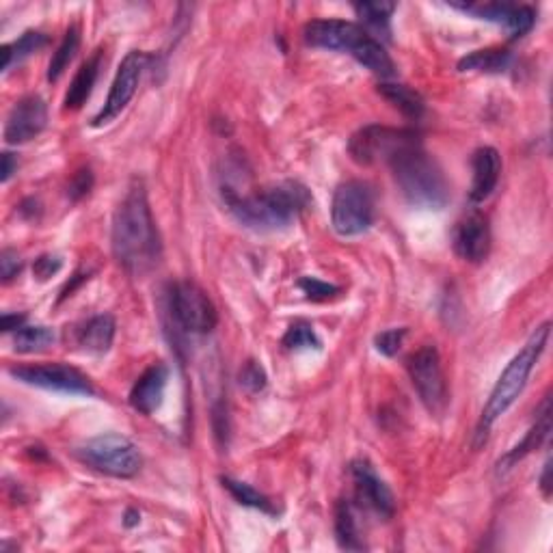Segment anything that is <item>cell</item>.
<instances>
[{"label":"cell","mask_w":553,"mask_h":553,"mask_svg":"<svg viewBox=\"0 0 553 553\" xmlns=\"http://www.w3.org/2000/svg\"><path fill=\"white\" fill-rule=\"evenodd\" d=\"M111 247L117 264L130 275H143L160 262L163 245L141 180L130 184L126 197L115 210Z\"/></svg>","instance_id":"1"},{"label":"cell","mask_w":553,"mask_h":553,"mask_svg":"<svg viewBox=\"0 0 553 553\" xmlns=\"http://www.w3.org/2000/svg\"><path fill=\"white\" fill-rule=\"evenodd\" d=\"M223 201L238 223L258 229V232H275V229L288 227L314 204L307 186L292 180L258 193H229L223 195Z\"/></svg>","instance_id":"2"},{"label":"cell","mask_w":553,"mask_h":553,"mask_svg":"<svg viewBox=\"0 0 553 553\" xmlns=\"http://www.w3.org/2000/svg\"><path fill=\"white\" fill-rule=\"evenodd\" d=\"M307 46L348 52L366 70L379 78L396 76V65L379 39L372 37L363 26L346 20H312L303 26Z\"/></svg>","instance_id":"3"},{"label":"cell","mask_w":553,"mask_h":553,"mask_svg":"<svg viewBox=\"0 0 553 553\" xmlns=\"http://www.w3.org/2000/svg\"><path fill=\"white\" fill-rule=\"evenodd\" d=\"M387 165L400 193L411 206L428 210H441L448 206L450 184L445 180L437 160L424 150L422 143L404 147Z\"/></svg>","instance_id":"4"},{"label":"cell","mask_w":553,"mask_h":553,"mask_svg":"<svg viewBox=\"0 0 553 553\" xmlns=\"http://www.w3.org/2000/svg\"><path fill=\"white\" fill-rule=\"evenodd\" d=\"M549 337H551V322H543V325L530 335V340L525 342V346L519 350V353L510 359L506 370L497 379L487 404H484L480 424H478V439L487 437L491 426L512 407V404H515L525 383H528L538 359H541V355L545 353Z\"/></svg>","instance_id":"5"},{"label":"cell","mask_w":553,"mask_h":553,"mask_svg":"<svg viewBox=\"0 0 553 553\" xmlns=\"http://www.w3.org/2000/svg\"><path fill=\"white\" fill-rule=\"evenodd\" d=\"M76 458L83 465L100 471L104 476L128 480L143 467V456L128 437L115 433L98 435L76 448Z\"/></svg>","instance_id":"6"},{"label":"cell","mask_w":553,"mask_h":553,"mask_svg":"<svg viewBox=\"0 0 553 553\" xmlns=\"http://www.w3.org/2000/svg\"><path fill=\"white\" fill-rule=\"evenodd\" d=\"M376 219V199L368 182L348 180L335 188L331 225L337 236L353 238L366 234Z\"/></svg>","instance_id":"7"},{"label":"cell","mask_w":553,"mask_h":553,"mask_svg":"<svg viewBox=\"0 0 553 553\" xmlns=\"http://www.w3.org/2000/svg\"><path fill=\"white\" fill-rule=\"evenodd\" d=\"M413 143H422L420 134L415 130H398L372 124L357 130L348 141V154L361 167H370L376 163H389L404 147Z\"/></svg>","instance_id":"8"},{"label":"cell","mask_w":553,"mask_h":553,"mask_svg":"<svg viewBox=\"0 0 553 553\" xmlns=\"http://www.w3.org/2000/svg\"><path fill=\"white\" fill-rule=\"evenodd\" d=\"M169 312L175 325L188 333H210L219 322V312L210 296L193 281H178L169 290Z\"/></svg>","instance_id":"9"},{"label":"cell","mask_w":553,"mask_h":553,"mask_svg":"<svg viewBox=\"0 0 553 553\" xmlns=\"http://www.w3.org/2000/svg\"><path fill=\"white\" fill-rule=\"evenodd\" d=\"M407 372L424 407L435 415L443 413L448 404V383H445L437 346L426 344L413 353L407 359Z\"/></svg>","instance_id":"10"},{"label":"cell","mask_w":553,"mask_h":553,"mask_svg":"<svg viewBox=\"0 0 553 553\" xmlns=\"http://www.w3.org/2000/svg\"><path fill=\"white\" fill-rule=\"evenodd\" d=\"M13 379L48 391H59V394L74 396H93L96 387L91 385L87 376L65 363H35V366H13L9 368Z\"/></svg>","instance_id":"11"},{"label":"cell","mask_w":553,"mask_h":553,"mask_svg":"<svg viewBox=\"0 0 553 553\" xmlns=\"http://www.w3.org/2000/svg\"><path fill=\"white\" fill-rule=\"evenodd\" d=\"M147 61H150V57H147L145 52L130 50L124 57V61L119 63L115 80H113L111 91H109V98H106L102 111L91 121L93 128L109 126L111 121H115L121 113L126 111V106L130 104L134 93H137V89H139Z\"/></svg>","instance_id":"12"},{"label":"cell","mask_w":553,"mask_h":553,"mask_svg":"<svg viewBox=\"0 0 553 553\" xmlns=\"http://www.w3.org/2000/svg\"><path fill=\"white\" fill-rule=\"evenodd\" d=\"M350 478L355 484V502L361 510L374 512L383 521L394 517L396 497L368 461L357 458V461L350 463Z\"/></svg>","instance_id":"13"},{"label":"cell","mask_w":553,"mask_h":553,"mask_svg":"<svg viewBox=\"0 0 553 553\" xmlns=\"http://www.w3.org/2000/svg\"><path fill=\"white\" fill-rule=\"evenodd\" d=\"M48 126L46 100L37 93L20 98L7 117L5 141L9 145H24L37 139Z\"/></svg>","instance_id":"14"},{"label":"cell","mask_w":553,"mask_h":553,"mask_svg":"<svg viewBox=\"0 0 553 553\" xmlns=\"http://www.w3.org/2000/svg\"><path fill=\"white\" fill-rule=\"evenodd\" d=\"M452 247L458 258L480 264L489 258L491 251V225L489 217L478 210H471L469 214L454 225L452 232Z\"/></svg>","instance_id":"15"},{"label":"cell","mask_w":553,"mask_h":553,"mask_svg":"<svg viewBox=\"0 0 553 553\" xmlns=\"http://www.w3.org/2000/svg\"><path fill=\"white\" fill-rule=\"evenodd\" d=\"M454 9L465 11L469 16H474L478 20H487L502 24L508 31L510 39H521L528 35L534 24H536V13L528 5H512V3H467V5H456L452 3Z\"/></svg>","instance_id":"16"},{"label":"cell","mask_w":553,"mask_h":553,"mask_svg":"<svg viewBox=\"0 0 553 553\" xmlns=\"http://www.w3.org/2000/svg\"><path fill=\"white\" fill-rule=\"evenodd\" d=\"M169 381V370L165 363H154L147 368L137 383L130 389V407L141 415H152L160 409V404L165 400V389Z\"/></svg>","instance_id":"17"},{"label":"cell","mask_w":553,"mask_h":553,"mask_svg":"<svg viewBox=\"0 0 553 553\" xmlns=\"http://www.w3.org/2000/svg\"><path fill=\"white\" fill-rule=\"evenodd\" d=\"M471 169H474V182H471L469 201L484 204L495 193L499 175H502V156L495 147H480L471 156Z\"/></svg>","instance_id":"18"},{"label":"cell","mask_w":553,"mask_h":553,"mask_svg":"<svg viewBox=\"0 0 553 553\" xmlns=\"http://www.w3.org/2000/svg\"><path fill=\"white\" fill-rule=\"evenodd\" d=\"M549 433H551V398L545 396L541 407H538V411H536V422L532 424V428L525 433V437L515 445V448L508 450L502 458H499V463H497L499 474H504V471L512 469L519 461H523V458L530 452L541 448L545 439L549 437Z\"/></svg>","instance_id":"19"},{"label":"cell","mask_w":553,"mask_h":553,"mask_svg":"<svg viewBox=\"0 0 553 553\" xmlns=\"http://www.w3.org/2000/svg\"><path fill=\"white\" fill-rule=\"evenodd\" d=\"M361 508L353 499H340L335 506V538L337 545L346 551H363L368 549L361 532Z\"/></svg>","instance_id":"20"},{"label":"cell","mask_w":553,"mask_h":553,"mask_svg":"<svg viewBox=\"0 0 553 553\" xmlns=\"http://www.w3.org/2000/svg\"><path fill=\"white\" fill-rule=\"evenodd\" d=\"M115 318L111 314H100L89 318L85 325H80L76 331L78 346L91 355L109 353L115 340Z\"/></svg>","instance_id":"21"},{"label":"cell","mask_w":553,"mask_h":553,"mask_svg":"<svg viewBox=\"0 0 553 553\" xmlns=\"http://www.w3.org/2000/svg\"><path fill=\"white\" fill-rule=\"evenodd\" d=\"M100 67H102V52H96V55L80 65V70L76 72L74 80L70 83V89H67V93H65V100H63L65 111L83 109L85 102L91 96L93 87H96V80L100 76Z\"/></svg>","instance_id":"22"},{"label":"cell","mask_w":553,"mask_h":553,"mask_svg":"<svg viewBox=\"0 0 553 553\" xmlns=\"http://www.w3.org/2000/svg\"><path fill=\"white\" fill-rule=\"evenodd\" d=\"M515 61L512 52L506 48H484L469 52L467 57L458 61V72H484V74H502Z\"/></svg>","instance_id":"23"},{"label":"cell","mask_w":553,"mask_h":553,"mask_svg":"<svg viewBox=\"0 0 553 553\" xmlns=\"http://www.w3.org/2000/svg\"><path fill=\"white\" fill-rule=\"evenodd\" d=\"M379 93L396 109L413 121L422 119L426 113V102L424 98L417 93L415 89L407 85H398V83H381Z\"/></svg>","instance_id":"24"},{"label":"cell","mask_w":553,"mask_h":553,"mask_svg":"<svg viewBox=\"0 0 553 553\" xmlns=\"http://www.w3.org/2000/svg\"><path fill=\"white\" fill-rule=\"evenodd\" d=\"M48 35L42 31H26L22 37H18L16 42L5 44L3 46V72H9L13 65L29 59L35 52L42 50L44 46H48Z\"/></svg>","instance_id":"25"},{"label":"cell","mask_w":553,"mask_h":553,"mask_svg":"<svg viewBox=\"0 0 553 553\" xmlns=\"http://www.w3.org/2000/svg\"><path fill=\"white\" fill-rule=\"evenodd\" d=\"M80 50V29L76 24H72L70 29L65 31L61 44L57 46L55 55H52L50 63H48V83H57V80L65 74L67 67H70V63L76 59Z\"/></svg>","instance_id":"26"},{"label":"cell","mask_w":553,"mask_h":553,"mask_svg":"<svg viewBox=\"0 0 553 553\" xmlns=\"http://www.w3.org/2000/svg\"><path fill=\"white\" fill-rule=\"evenodd\" d=\"M221 484H223V489L229 495H232L240 506L262 510V512H266V515H273V517L277 515V508L273 504V499L268 497V495H264V493H260L258 489H253L251 484L234 480V478H229V476H223Z\"/></svg>","instance_id":"27"},{"label":"cell","mask_w":553,"mask_h":553,"mask_svg":"<svg viewBox=\"0 0 553 553\" xmlns=\"http://www.w3.org/2000/svg\"><path fill=\"white\" fill-rule=\"evenodd\" d=\"M355 13L361 18V22L372 29L374 33H381L385 39H389V22L394 11L398 9L396 3H385V0H374V3H357L353 5Z\"/></svg>","instance_id":"28"},{"label":"cell","mask_w":553,"mask_h":553,"mask_svg":"<svg viewBox=\"0 0 553 553\" xmlns=\"http://www.w3.org/2000/svg\"><path fill=\"white\" fill-rule=\"evenodd\" d=\"M55 342V331L42 327V325H24L22 329L16 331V337H13V344H16L18 353L31 355V353H39V350H44L48 346H52Z\"/></svg>","instance_id":"29"},{"label":"cell","mask_w":553,"mask_h":553,"mask_svg":"<svg viewBox=\"0 0 553 553\" xmlns=\"http://www.w3.org/2000/svg\"><path fill=\"white\" fill-rule=\"evenodd\" d=\"M281 342L288 350H301V348L320 350V346H322L318 333L305 320H296L294 325H290V329L286 331V335H283Z\"/></svg>","instance_id":"30"},{"label":"cell","mask_w":553,"mask_h":553,"mask_svg":"<svg viewBox=\"0 0 553 553\" xmlns=\"http://www.w3.org/2000/svg\"><path fill=\"white\" fill-rule=\"evenodd\" d=\"M238 383L242 389H247L249 394H260V391H264L268 385L266 370L255 359H249L245 366L240 368Z\"/></svg>","instance_id":"31"},{"label":"cell","mask_w":553,"mask_h":553,"mask_svg":"<svg viewBox=\"0 0 553 553\" xmlns=\"http://www.w3.org/2000/svg\"><path fill=\"white\" fill-rule=\"evenodd\" d=\"M299 288L305 292L309 301H329L342 292L340 286H333V283H327L316 277H303L299 281Z\"/></svg>","instance_id":"32"},{"label":"cell","mask_w":553,"mask_h":553,"mask_svg":"<svg viewBox=\"0 0 553 553\" xmlns=\"http://www.w3.org/2000/svg\"><path fill=\"white\" fill-rule=\"evenodd\" d=\"M404 337H407V327L400 329H387L374 337V346L385 357H396L402 348Z\"/></svg>","instance_id":"33"},{"label":"cell","mask_w":553,"mask_h":553,"mask_svg":"<svg viewBox=\"0 0 553 553\" xmlns=\"http://www.w3.org/2000/svg\"><path fill=\"white\" fill-rule=\"evenodd\" d=\"M212 428L221 448H227L229 433H232V422H229V409L225 400H219L212 407Z\"/></svg>","instance_id":"34"},{"label":"cell","mask_w":553,"mask_h":553,"mask_svg":"<svg viewBox=\"0 0 553 553\" xmlns=\"http://www.w3.org/2000/svg\"><path fill=\"white\" fill-rule=\"evenodd\" d=\"M63 266V260L59 258V255H39V258L35 260L33 264V273L39 281H48L52 275H57L61 271Z\"/></svg>","instance_id":"35"},{"label":"cell","mask_w":553,"mask_h":553,"mask_svg":"<svg viewBox=\"0 0 553 553\" xmlns=\"http://www.w3.org/2000/svg\"><path fill=\"white\" fill-rule=\"evenodd\" d=\"M91 186H93L91 169H80L72 178L70 186H67V197H70L72 201L83 199L91 191Z\"/></svg>","instance_id":"36"},{"label":"cell","mask_w":553,"mask_h":553,"mask_svg":"<svg viewBox=\"0 0 553 553\" xmlns=\"http://www.w3.org/2000/svg\"><path fill=\"white\" fill-rule=\"evenodd\" d=\"M22 271V260L20 255L13 251V249H5L3 253H0V275H3V281H11L16 279Z\"/></svg>","instance_id":"37"},{"label":"cell","mask_w":553,"mask_h":553,"mask_svg":"<svg viewBox=\"0 0 553 553\" xmlns=\"http://www.w3.org/2000/svg\"><path fill=\"white\" fill-rule=\"evenodd\" d=\"M16 171H18V158L11 152H3V169H0V180H3V184H7Z\"/></svg>","instance_id":"38"},{"label":"cell","mask_w":553,"mask_h":553,"mask_svg":"<svg viewBox=\"0 0 553 553\" xmlns=\"http://www.w3.org/2000/svg\"><path fill=\"white\" fill-rule=\"evenodd\" d=\"M538 484H541V493L545 499L551 497V489H553V482H551V456H547V461L543 465V474H541V480H538Z\"/></svg>","instance_id":"39"},{"label":"cell","mask_w":553,"mask_h":553,"mask_svg":"<svg viewBox=\"0 0 553 553\" xmlns=\"http://www.w3.org/2000/svg\"><path fill=\"white\" fill-rule=\"evenodd\" d=\"M26 325V316L24 314H5L3 316V331L5 333H11V331H18Z\"/></svg>","instance_id":"40"},{"label":"cell","mask_w":553,"mask_h":553,"mask_svg":"<svg viewBox=\"0 0 553 553\" xmlns=\"http://www.w3.org/2000/svg\"><path fill=\"white\" fill-rule=\"evenodd\" d=\"M139 523H141V512L137 508H128L126 515H124V525H126V528H137Z\"/></svg>","instance_id":"41"}]
</instances>
